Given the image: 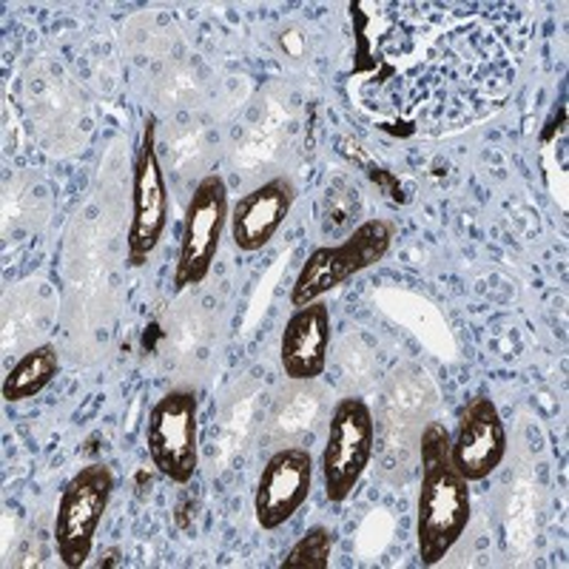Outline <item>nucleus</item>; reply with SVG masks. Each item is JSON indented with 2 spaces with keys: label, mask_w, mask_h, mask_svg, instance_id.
<instances>
[{
  "label": "nucleus",
  "mask_w": 569,
  "mask_h": 569,
  "mask_svg": "<svg viewBox=\"0 0 569 569\" xmlns=\"http://www.w3.org/2000/svg\"><path fill=\"white\" fill-rule=\"evenodd\" d=\"M297 188L288 177H273L248 191L231 211V240L242 253L262 251L291 213Z\"/></svg>",
  "instance_id": "10"
},
{
  "label": "nucleus",
  "mask_w": 569,
  "mask_h": 569,
  "mask_svg": "<svg viewBox=\"0 0 569 569\" xmlns=\"http://www.w3.org/2000/svg\"><path fill=\"white\" fill-rule=\"evenodd\" d=\"M151 465L174 485H188L200 467V399L191 388H171L157 399L146 427Z\"/></svg>",
  "instance_id": "3"
},
{
  "label": "nucleus",
  "mask_w": 569,
  "mask_h": 569,
  "mask_svg": "<svg viewBox=\"0 0 569 569\" xmlns=\"http://www.w3.org/2000/svg\"><path fill=\"white\" fill-rule=\"evenodd\" d=\"M111 492H114V472L100 461L80 467L66 485L54 518V543L60 561L69 569H78L89 561L91 543L109 510Z\"/></svg>",
  "instance_id": "4"
},
{
  "label": "nucleus",
  "mask_w": 569,
  "mask_h": 569,
  "mask_svg": "<svg viewBox=\"0 0 569 569\" xmlns=\"http://www.w3.org/2000/svg\"><path fill=\"white\" fill-rule=\"evenodd\" d=\"M228 220H231V213H228L226 180L220 174L202 177L186 211L180 257H177L174 268V291H186L191 284L206 282L217 251H220Z\"/></svg>",
  "instance_id": "6"
},
{
  "label": "nucleus",
  "mask_w": 569,
  "mask_h": 569,
  "mask_svg": "<svg viewBox=\"0 0 569 569\" xmlns=\"http://www.w3.org/2000/svg\"><path fill=\"white\" fill-rule=\"evenodd\" d=\"M450 456L467 481H485L507 456V430L490 396H472L450 436Z\"/></svg>",
  "instance_id": "9"
},
{
  "label": "nucleus",
  "mask_w": 569,
  "mask_h": 569,
  "mask_svg": "<svg viewBox=\"0 0 569 569\" xmlns=\"http://www.w3.org/2000/svg\"><path fill=\"white\" fill-rule=\"evenodd\" d=\"M376 425L362 399H342L330 413L328 441L322 450V481L330 505L348 501L373 456Z\"/></svg>",
  "instance_id": "5"
},
{
  "label": "nucleus",
  "mask_w": 569,
  "mask_h": 569,
  "mask_svg": "<svg viewBox=\"0 0 569 569\" xmlns=\"http://www.w3.org/2000/svg\"><path fill=\"white\" fill-rule=\"evenodd\" d=\"M396 240V222L390 220H368L353 228L348 240L339 246H322L305 259L299 268L297 282L291 288L293 308H305L308 302H317L325 293L348 282L356 273L368 271L376 262L388 257L390 246Z\"/></svg>",
  "instance_id": "2"
},
{
  "label": "nucleus",
  "mask_w": 569,
  "mask_h": 569,
  "mask_svg": "<svg viewBox=\"0 0 569 569\" xmlns=\"http://www.w3.org/2000/svg\"><path fill=\"white\" fill-rule=\"evenodd\" d=\"M470 481L450 456V433L430 421L421 433V485L416 498V547L421 563L433 567L470 525Z\"/></svg>",
  "instance_id": "1"
},
{
  "label": "nucleus",
  "mask_w": 569,
  "mask_h": 569,
  "mask_svg": "<svg viewBox=\"0 0 569 569\" xmlns=\"http://www.w3.org/2000/svg\"><path fill=\"white\" fill-rule=\"evenodd\" d=\"M169 226V188L157 157V117H146L140 149L134 157V197H131L129 266H146V259L160 246Z\"/></svg>",
  "instance_id": "7"
},
{
  "label": "nucleus",
  "mask_w": 569,
  "mask_h": 569,
  "mask_svg": "<svg viewBox=\"0 0 569 569\" xmlns=\"http://www.w3.org/2000/svg\"><path fill=\"white\" fill-rule=\"evenodd\" d=\"M313 470V456L305 447H284L268 459L253 496V512L262 530H279L297 516L311 496Z\"/></svg>",
  "instance_id": "8"
},
{
  "label": "nucleus",
  "mask_w": 569,
  "mask_h": 569,
  "mask_svg": "<svg viewBox=\"0 0 569 569\" xmlns=\"http://www.w3.org/2000/svg\"><path fill=\"white\" fill-rule=\"evenodd\" d=\"M330 348V308L317 299L297 308L279 342V362L291 382H313L325 373Z\"/></svg>",
  "instance_id": "11"
},
{
  "label": "nucleus",
  "mask_w": 569,
  "mask_h": 569,
  "mask_svg": "<svg viewBox=\"0 0 569 569\" xmlns=\"http://www.w3.org/2000/svg\"><path fill=\"white\" fill-rule=\"evenodd\" d=\"M60 373V359L54 345H40V348L29 350L18 365L3 379V399L7 401H27L38 396L52 385L54 376Z\"/></svg>",
  "instance_id": "12"
},
{
  "label": "nucleus",
  "mask_w": 569,
  "mask_h": 569,
  "mask_svg": "<svg viewBox=\"0 0 569 569\" xmlns=\"http://www.w3.org/2000/svg\"><path fill=\"white\" fill-rule=\"evenodd\" d=\"M330 550H333V532L328 527H311V530L305 532L297 543H293L288 556L282 558L279 567L282 569H293V567H305V569H328L330 567Z\"/></svg>",
  "instance_id": "13"
}]
</instances>
